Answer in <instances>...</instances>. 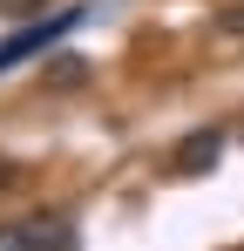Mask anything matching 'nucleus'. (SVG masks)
I'll list each match as a JSON object with an SVG mask.
<instances>
[{"label":"nucleus","mask_w":244,"mask_h":251,"mask_svg":"<svg viewBox=\"0 0 244 251\" xmlns=\"http://www.w3.org/2000/svg\"><path fill=\"white\" fill-rule=\"evenodd\" d=\"M81 21H88V14H81V7H61V14H54V21H27V27H21V34H7V41H0V75H14V68H21V61H27V54H48V48L61 41V34H75Z\"/></svg>","instance_id":"1"},{"label":"nucleus","mask_w":244,"mask_h":251,"mask_svg":"<svg viewBox=\"0 0 244 251\" xmlns=\"http://www.w3.org/2000/svg\"><path fill=\"white\" fill-rule=\"evenodd\" d=\"M68 245H75V231L61 210H34L21 224H0V251H68Z\"/></svg>","instance_id":"2"},{"label":"nucleus","mask_w":244,"mask_h":251,"mask_svg":"<svg viewBox=\"0 0 244 251\" xmlns=\"http://www.w3.org/2000/svg\"><path fill=\"white\" fill-rule=\"evenodd\" d=\"M217 156H224V129H190V136L176 143L170 170H176V176H210V170H217Z\"/></svg>","instance_id":"3"},{"label":"nucleus","mask_w":244,"mask_h":251,"mask_svg":"<svg viewBox=\"0 0 244 251\" xmlns=\"http://www.w3.org/2000/svg\"><path fill=\"white\" fill-rule=\"evenodd\" d=\"M41 7H48V0H0V14H7V21H21V27H27V21H34Z\"/></svg>","instance_id":"4"},{"label":"nucleus","mask_w":244,"mask_h":251,"mask_svg":"<svg viewBox=\"0 0 244 251\" xmlns=\"http://www.w3.org/2000/svg\"><path fill=\"white\" fill-rule=\"evenodd\" d=\"M54 61H61V68H54V82H61V88H75L81 75H88V68H81V54H54Z\"/></svg>","instance_id":"5"},{"label":"nucleus","mask_w":244,"mask_h":251,"mask_svg":"<svg viewBox=\"0 0 244 251\" xmlns=\"http://www.w3.org/2000/svg\"><path fill=\"white\" fill-rule=\"evenodd\" d=\"M217 27H224V34H244V0H238V7H224V14H217Z\"/></svg>","instance_id":"6"},{"label":"nucleus","mask_w":244,"mask_h":251,"mask_svg":"<svg viewBox=\"0 0 244 251\" xmlns=\"http://www.w3.org/2000/svg\"><path fill=\"white\" fill-rule=\"evenodd\" d=\"M7 183H14V163H7V156H0V190H7Z\"/></svg>","instance_id":"7"}]
</instances>
